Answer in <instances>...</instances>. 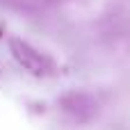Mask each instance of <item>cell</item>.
I'll list each match as a JSON object with an SVG mask.
<instances>
[{"label":"cell","mask_w":130,"mask_h":130,"mask_svg":"<svg viewBox=\"0 0 130 130\" xmlns=\"http://www.w3.org/2000/svg\"><path fill=\"white\" fill-rule=\"evenodd\" d=\"M11 48H14V55L18 57V62H21V64H25L30 71L39 73V71L43 69V64H41L39 55H34V50H30L25 43H21V41H11Z\"/></svg>","instance_id":"1"}]
</instances>
